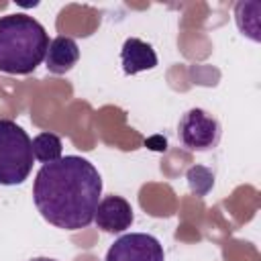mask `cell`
<instances>
[{"instance_id": "obj_5", "label": "cell", "mask_w": 261, "mask_h": 261, "mask_svg": "<svg viewBox=\"0 0 261 261\" xmlns=\"http://www.w3.org/2000/svg\"><path fill=\"white\" fill-rule=\"evenodd\" d=\"M104 261H165V253L153 234L128 232L110 245Z\"/></svg>"}, {"instance_id": "obj_1", "label": "cell", "mask_w": 261, "mask_h": 261, "mask_svg": "<svg viewBox=\"0 0 261 261\" xmlns=\"http://www.w3.org/2000/svg\"><path fill=\"white\" fill-rule=\"evenodd\" d=\"M102 194L98 169L80 155H65L45 163L33 184V202L39 214L63 230L92 224Z\"/></svg>"}, {"instance_id": "obj_11", "label": "cell", "mask_w": 261, "mask_h": 261, "mask_svg": "<svg viewBox=\"0 0 261 261\" xmlns=\"http://www.w3.org/2000/svg\"><path fill=\"white\" fill-rule=\"evenodd\" d=\"M29 261H55V259H51V257H33Z\"/></svg>"}, {"instance_id": "obj_10", "label": "cell", "mask_w": 261, "mask_h": 261, "mask_svg": "<svg viewBox=\"0 0 261 261\" xmlns=\"http://www.w3.org/2000/svg\"><path fill=\"white\" fill-rule=\"evenodd\" d=\"M61 151H63V143L53 133H39L33 139V157L37 161H41L43 165L61 159L63 157Z\"/></svg>"}, {"instance_id": "obj_9", "label": "cell", "mask_w": 261, "mask_h": 261, "mask_svg": "<svg viewBox=\"0 0 261 261\" xmlns=\"http://www.w3.org/2000/svg\"><path fill=\"white\" fill-rule=\"evenodd\" d=\"M259 12H261L259 2H237V6H234V20H237V27H239L241 35H247L255 43L261 41Z\"/></svg>"}, {"instance_id": "obj_8", "label": "cell", "mask_w": 261, "mask_h": 261, "mask_svg": "<svg viewBox=\"0 0 261 261\" xmlns=\"http://www.w3.org/2000/svg\"><path fill=\"white\" fill-rule=\"evenodd\" d=\"M80 59V49L77 43L71 37H55L49 41V49L45 53V67L47 71L55 73V75H63L69 69H73V65Z\"/></svg>"}, {"instance_id": "obj_3", "label": "cell", "mask_w": 261, "mask_h": 261, "mask_svg": "<svg viewBox=\"0 0 261 261\" xmlns=\"http://www.w3.org/2000/svg\"><path fill=\"white\" fill-rule=\"evenodd\" d=\"M33 141L14 120L0 118V186L22 184L33 169Z\"/></svg>"}, {"instance_id": "obj_7", "label": "cell", "mask_w": 261, "mask_h": 261, "mask_svg": "<svg viewBox=\"0 0 261 261\" xmlns=\"http://www.w3.org/2000/svg\"><path fill=\"white\" fill-rule=\"evenodd\" d=\"M120 65L124 75H135V73L153 69L157 65V53L147 41L128 37L120 49Z\"/></svg>"}, {"instance_id": "obj_6", "label": "cell", "mask_w": 261, "mask_h": 261, "mask_svg": "<svg viewBox=\"0 0 261 261\" xmlns=\"http://www.w3.org/2000/svg\"><path fill=\"white\" fill-rule=\"evenodd\" d=\"M94 220L100 230L104 232H122L130 228L135 216H133V206L122 198V196H106L98 202Z\"/></svg>"}, {"instance_id": "obj_4", "label": "cell", "mask_w": 261, "mask_h": 261, "mask_svg": "<svg viewBox=\"0 0 261 261\" xmlns=\"http://www.w3.org/2000/svg\"><path fill=\"white\" fill-rule=\"evenodd\" d=\"M222 135L220 122L204 108H190L177 122V139L190 151H210Z\"/></svg>"}, {"instance_id": "obj_2", "label": "cell", "mask_w": 261, "mask_h": 261, "mask_svg": "<svg viewBox=\"0 0 261 261\" xmlns=\"http://www.w3.org/2000/svg\"><path fill=\"white\" fill-rule=\"evenodd\" d=\"M49 49V35L45 27L24 14L0 16V71L10 75L33 73Z\"/></svg>"}]
</instances>
